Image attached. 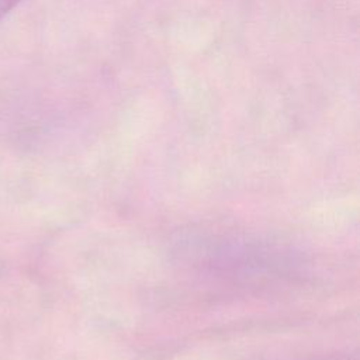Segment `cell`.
Segmentation results:
<instances>
[{"mask_svg":"<svg viewBox=\"0 0 360 360\" xmlns=\"http://www.w3.org/2000/svg\"><path fill=\"white\" fill-rule=\"evenodd\" d=\"M21 0H0V20L8 14Z\"/></svg>","mask_w":360,"mask_h":360,"instance_id":"cell-1","label":"cell"}]
</instances>
